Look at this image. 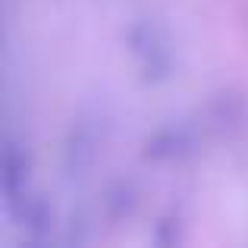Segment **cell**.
Returning <instances> with one entry per match:
<instances>
[{
  "mask_svg": "<svg viewBox=\"0 0 248 248\" xmlns=\"http://www.w3.org/2000/svg\"><path fill=\"white\" fill-rule=\"evenodd\" d=\"M25 188H29V157L19 151V145H6L3 151V198L6 211L19 214L25 204Z\"/></svg>",
  "mask_w": 248,
  "mask_h": 248,
  "instance_id": "6da1fadb",
  "label": "cell"
},
{
  "mask_svg": "<svg viewBox=\"0 0 248 248\" xmlns=\"http://www.w3.org/2000/svg\"><path fill=\"white\" fill-rule=\"evenodd\" d=\"M188 148H192V139H188L186 129H160V132H154L151 139L145 141V157L151 160H173V157H182V154H188Z\"/></svg>",
  "mask_w": 248,
  "mask_h": 248,
  "instance_id": "7a4b0ae2",
  "label": "cell"
},
{
  "mask_svg": "<svg viewBox=\"0 0 248 248\" xmlns=\"http://www.w3.org/2000/svg\"><path fill=\"white\" fill-rule=\"evenodd\" d=\"M91 157H94V139H91L82 126L73 129V135H69V141H66V151H63V167H66L69 179L82 176L85 167L91 164Z\"/></svg>",
  "mask_w": 248,
  "mask_h": 248,
  "instance_id": "3957f363",
  "label": "cell"
},
{
  "mask_svg": "<svg viewBox=\"0 0 248 248\" xmlns=\"http://www.w3.org/2000/svg\"><path fill=\"white\" fill-rule=\"evenodd\" d=\"M132 204H135V192H132V186H126V182H120L107 198V207H110V217L113 220L132 214Z\"/></svg>",
  "mask_w": 248,
  "mask_h": 248,
  "instance_id": "277c9868",
  "label": "cell"
}]
</instances>
